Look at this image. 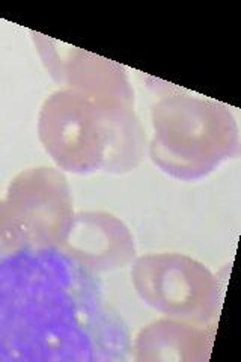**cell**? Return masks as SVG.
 <instances>
[{"label":"cell","mask_w":241,"mask_h":362,"mask_svg":"<svg viewBox=\"0 0 241 362\" xmlns=\"http://www.w3.org/2000/svg\"><path fill=\"white\" fill-rule=\"evenodd\" d=\"M38 136L56 165L73 174H125L145 156L146 134L134 101L68 88L44 101Z\"/></svg>","instance_id":"1"},{"label":"cell","mask_w":241,"mask_h":362,"mask_svg":"<svg viewBox=\"0 0 241 362\" xmlns=\"http://www.w3.org/2000/svg\"><path fill=\"white\" fill-rule=\"evenodd\" d=\"M153 163L181 181L201 180L238 154L240 134L228 106L192 95L160 98L151 110Z\"/></svg>","instance_id":"2"},{"label":"cell","mask_w":241,"mask_h":362,"mask_svg":"<svg viewBox=\"0 0 241 362\" xmlns=\"http://www.w3.org/2000/svg\"><path fill=\"white\" fill-rule=\"evenodd\" d=\"M137 296L169 319L210 325L219 313V279L198 259L180 252L137 257L131 266Z\"/></svg>","instance_id":"3"},{"label":"cell","mask_w":241,"mask_h":362,"mask_svg":"<svg viewBox=\"0 0 241 362\" xmlns=\"http://www.w3.org/2000/svg\"><path fill=\"white\" fill-rule=\"evenodd\" d=\"M5 201L33 246H59L74 218L70 185L54 168L20 173L11 181Z\"/></svg>","instance_id":"4"},{"label":"cell","mask_w":241,"mask_h":362,"mask_svg":"<svg viewBox=\"0 0 241 362\" xmlns=\"http://www.w3.org/2000/svg\"><path fill=\"white\" fill-rule=\"evenodd\" d=\"M42 62L56 82L86 94L134 101V90L124 68L101 56L32 33Z\"/></svg>","instance_id":"5"},{"label":"cell","mask_w":241,"mask_h":362,"mask_svg":"<svg viewBox=\"0 0 241 362\" xmlns=\"http://www.w3.org/2000/svg\"><path fill=\"white\" fill-rule=\"evenodd\" d=\"M57 247L80 266L95 272L121 269L136 257V243L130 228L107 211L76 213Z\"/></svg>","instance_id":"6"},{"label":"cell","mask_w":241,"mask_h":362,"mask_svg":"<svg viewBox=\"0 0 241 362\" xmlns=\"http://www.w3.org/2000/svg\"><path fill=\"white\" fill-rule=\"evenodd\" d=\"M213 343L211 325L165 317L137 334L134 358L141 362H204L210 358Z\"/></svg>","instance_id":"7"},{"label":"cell","mask_w":241,"mask_h":362,"mask_svg":"<svg viewBox=\"0 0 241 362\" xmlns=\"http://www.w3.org/2000/svg\"><path fill=\"white\" fill-rule=\"evenodd\" d=\"M28 245L25 230L5 199H0V259L16 254Z\"/></svg>","instance_id":"8"}]
</instances>
